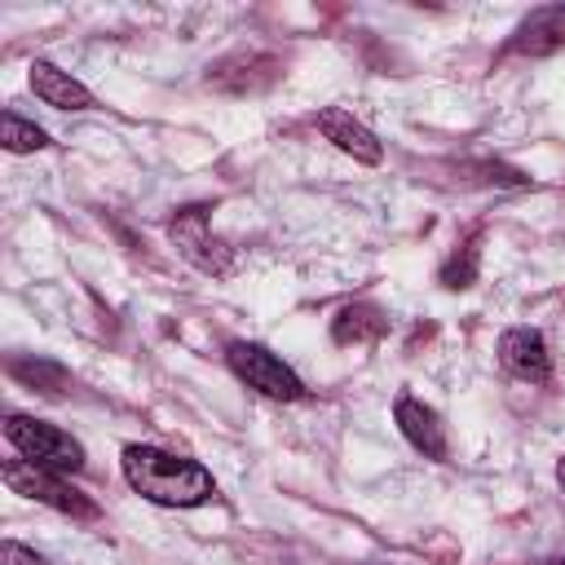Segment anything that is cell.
I'll list each match as a JSON object with an SVG mask.
<instances>
[{"label":"cell","mask_w":565,"mask_h":565,"mask_svg":"<svg viewBox=\"0 0 565 565\" xmlns=\"http://www.w3.org/2000/svg\"><path fill=\"white\" fill-rule=\"evenodd\" d=\"M393 419H397L402 437H406L415 450H424L428 459H446V433H441V419H437L433 406H424L419 397L402 393V397L393 402Z\"/></svg>","instance_id":"cell-8"},{"label":"cell","mask_w":565,"mask_h":565,"mask_svg":"<svg viewBox=\"0 0 565 565\" xmlns=\"http://www.w3.org/2000/svg\"><path fill=\"white\" fill-rule=\"evenodd\" d=\"M499 362H503L516 380H530V384L547 380L552 358H547L543 331H534V327H508V331L499 335Z\"/></svg>","instance_id":"cell-6"},{"label":"cell","mask_w":565,"mask_h":565,"mask_svg":"<svg viewBox=\"0 0 565 565\" xmlns=\"http://www.w3.org/2000/svg\"><path fill=\"white\" fill-rule=\"evenodd\" d=\"M4 486L13 494H26L35 503H49V508H57L66 516H97V508L75 486H66L62 477H53V468H40L31 459H9L4 463Z\"/></svg>","instance_id":"cell-3"},{"label":"cell","mask_w":565,"mask_h":565,"mask_svg":"<svg viewBox=\"0 0 565 565\" xmlns=\"http://www.w3.org/2000/svg\"><path fill=\"white\" fill-rule=\"evenodd\" d=\"M0 565H44L31 547H22V543H13V539H4L0 543Z\"/></svg>","instance_id":"cell-15"},{"label":"cell","mask_w":565,"mask_h":565,"mask_svg":"<svg viewBox=\"0 0 565 565\" xmlns=\"http://www.w3.org/2000/svg\"><path fill=\"white\" fill-rule=\"evenodd\" d=\"M230 366H234V375H238V380H247V384H252L256 393H265V397L296 402V397L305 393L300 375H296L282 358H274L265 344H247V340L230 344Z\"/></svg>","instance_id":"cell-4"},{"label":"cell","mask_w":565,"mask_h":565,"mask_svg":"<svg viewBox=\"0 0 565 565\" xmlns=\"http://www.w3.org/2000/svg\"><path fill=\"white\" fill-rule=\"evenodd\" d=\"M13 375H22V380H31V384H35V380H49V384H53V393L66 384V371H62V366H49V362H35V366L13 362Z\"/></svg>","instance_id":"cell-14"},{"label":"cell","mask_w":565,"mask_h":565,"mask_svg":"<svg viewBox=\"0 0 565 565\" xmlns=\"http://www.w3.org/2000/svg\"><path fill=\"white\" fill-rule=\"evenodd\" d=\"M0 146L13 150V154H31V150H44L49 137H44V128H35V124H26L22 115L4 110V115H0Z\"/></svg>","instance_id":"cell-11"},{"label":"cell","mask_w":565,"mask_h":565,"mask_svg":"<svg viewBox=\"0 0 565 565\" xmlns=\"http://www.w3.org/2000/svg\"><path fill=\"white\" fill-rule=\"evenodd\" d=\"M556 486H561V490H565V459H561V463H556Z\"/></svg>","instance_id":"cell-16"},{"label":"cell","mask_w":565,"mask_h":565,"mask_svg":"<svg viewBox=\"0 0 565 565\" xmlns=\"http://www.w3.org/2000/svg\"><path fill=\"white\" fill-rule=\"evenodd\" d=\"M371 309H344L340 318H335V340L340 344H349V340H362V335H375L380 327H366L362 318H366Z\"/></svg>","instance_id":"cell-13"},{"label":"cell","mask_w":565,"mask_h":565,"mask_svg":"<svg viewBox=\"0 0 565 565\" xmlns=\"http://www.w3.org/2000/svg\"><path fill=\"white\" fill-rule=\"evenodd\" d=\"M124 477L137 494H146L150 503H163V508H194V503H207L216 494L212 472L203 463L168 455L159 446H128L124 450Z\"/></svg>","instance_id":"cell-1"},{"label":"cell","mask_w":565,"mask_h":565,"mask_svg":"<svg viewBox=\"0 0 565 565\" xmlns=\"http://www.w3.org/2000/svg\"><path fill=\"white\" fill-rule=\"evenodd\" d=\"M472 278H477V247L468 243V247H463V256H455V260L441 269V282L459 291V287H472Z\"/></svg>","instance_id":"cell-12"},{"label":"cell","mask_w":565,"mask_h":565,"mask_svg":"<svg viewBox=\"0 0 565 565\" xmlns=\"http://www.w3.org/2000/svg\"><path fill=\"white\" fill-rule=\"evenodd\" d=\"M4 437L22 450V459H31L40 468H53V472L84 468V446L71 433H62L57 424H44V419H31V415H9Z\"/></svg>","instance_id":"cell-2"},{"label":"cell","mask_w":565,"mask_h":565,"mask_svg":"<svg viewBox=\"0 0 565 565\" xmlns=\"http://www.w3.org/2000/svg\"><path fill=\"white\" fill-rule=\"evenodd\" d=\"M26 79H31V93L44 106H53V110H88L93 106V93L75 75L57 71L53 62H31V75Z\"/></svg>","instance_id":"cell-10"},{"label":"cell","mask_w":565,"mask_h":565,"mask_svg":"<svg viewBox=\"0 0 565 565\" xmlns=\"http://www.w3.org/2000/svg\"><path fill=\"white\" fill-rule=\"evenodd\" d=\"M172 243H177V252H181L190 265H199L203 274H230V252H225V243L212 238V230H207V207H185V212H177V221H172Z\"/></svg>","instance_id":"cell-5"},{"label":"cell","mask_w":565,"mask_h":565,"mask_svg":"<svg viewBox=\"0 0 565 565\" xmlns=\"http://www.w3.org/2000/svg\"><path fill=\"white\" fill-rule=\"evenodd\" d=\"M508 49H512V53H525V57H547V53L565 49V4H543V9H534V13L516 26V35H512Z\"/></svg>","instance_id":"cell-9"},{"label":"cell","mask_w":565,"mask_h":565,"mask_svg":"<svg viewBox=\"0 0 565 565\" xmlns=\"http://www.w3.org/2000/svg\"><path fill=\"white\" fill-rule=\"evenodd\" d=\"M318 128H322V137H327L335 150H344V154L358 159V163H380V159H384L380 137H375L366 124H358L349 110H340V106L318 110Z\"/></svg>","instance_id":"cell-7"}]
</instances>
